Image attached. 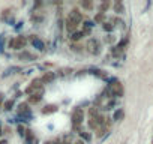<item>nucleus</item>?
Masks as SVG:
<instances>
[{
  "instance_id": "nucleus-15",
  "label": "nucleus",
  "mask_w": 153,
  "mask_h": 144,
  "mask_svg": "<svg viewBox=\"0 0 153 144\" xmlns=\"http://www.w3.org/2000/svg\"><path fill=\"white\" fill-rule=\"evenodd\" d=\"M99 114H101V111H99L98 107H90V108H89V117H96V116H99Z\"/></svg>"
},
{
  "instance_id": "nucleus-19",
  "label": "nucleus",
  "mask_w": 153,
  "mask_h": 144,
  "mask_svg": "<svg viewBox=\"0 0 153 144\" xmlns=\"http://www.w3.org/2000/svg\"><path fill=\"white\" fill-rule=\"evenodd\" d=\"M56 110H57V107H56V105H48V107H45V108H44V113H45V114H47V113H54Z\"/></svg>"
},
{
  "instance_id": "nucleus-16",
  "label": "nucleus",
  "mask_w": 153,
  "mask_h": 144,
  "mask_svg": "<svg viewBox=\"0 0 153 144\" xmlns=\"http://www.w3.org/2000/svg\"><path fill=\"white\" fill-rule=\"evenodd\" d=\"M102 29H104L105 32H113V30H114L116 27H114V26H113V24H111L110 21H105V23L102 24Z\"/></svg>"
},
{
  "instance_id": "nucleus-20",
  "label": "nucleus",
  "mask_w": 153,
  "mask_h": 144,
  "mask_svg": "<svg viewBox=\"0 0 153 144\" xmlns=\"http://www.w3.org/2000/svg\"><path fill=\"white\" fill-rule=\"evenodd\" d=\"M114 41H116L114 35H108V36H105V42H107V44H113Z\"/></svg>"
},
{
  "instance_id": "nucleus-14",
  "label": "nucleus",
  "mask_w": 153,
  "mask_h": 144,
  "mask_svg": "<svg viewBox=\"0 0 153 144\" xmlns=\"http://www.w3.org/2000/svg\"><path fill=\"white\" fill-rule=\"evenodd\" d=\"M113 6H114V11H116L117 14H123V12H125V6H123L122 2H117V3H114Z\"/></svg>"
},
{
  "instance_id": "nucleus-6",
  "label": "nucleus",
  "mask_w": 153,
  "mask_h": 144,
  "mask_svg": "<svg viewBox=\"0 0 153 144\" xmlns=\"http://www.w3.org/2000/svg\"><path fill=\"white\" fill-rule=\"evenodd\" d=\"M68 17H69V18H72V20H75L76 23H81V21H83V18H84L83 12H81L80 9H76V8L71 9V12H69V15H68Z\"/></svg>"
},
{
  "instance_id": "nucleus-11",
  "label": "nucleus",
  "mask_w": 153,
  "mask_h": 144,
  "mask_svg": "<svg viewBox=\"0 0 153 144\" xmlns=\"http://www.w3.org/2000/svg\"><path fill=\"white\" fill-rule=\"evenodd\" d=\"M54 78H56L54 72H47V74L42 77V81H44V83H51V81H54Z\"/></svg>"
},
{
  "instance_id": "nucleus-2",
  "label": "nucleus",
  "mask_w": 153,
  "mask_h": 144,
  "mask_svg": "<svg viewBox=\"0 0 153 144\" xmlns=\"http://www.w3.org/2000/svg\"><path fill=\"white\" fill-rule=\"evenodd\" d=\"M108 90L111 92V95H113L114 98H122V96L125 95V89H123L122 83L117 81V80H113V81H111V84L108 86Z\"/></svg>"
},
{
  "instance_id": "nucleus-22",
  "label": "nucleus",
  "mask_w": 153,
  "mask_h": 144,
  "mask_svg": "<svg viewBox=\"0 0 153 144\" xmlns=\"http://www.w3.org/2000/svg\"><path fill=\"white\" fill-rule=\"evenodd\" d=\"M12 105H14V102H12V101H9V102L6 104V110H11V108H12Z\"/></svg>"
},
{
  "instance_id": "nucleus-25",
  "label": "nucleus",
  "mask_w": 153,
  "mask_h": 144,
  "mask_svg": "<svg viewBox=\"0 0 153 144\" xmlns=\"http://www.w3.org/2000/svg\"><path fill=\"white\" fill-rule=\"evenodd\" d=\"M62 144H71V143H69V141H66V140H65V141H62Z\"/></svg>"
},
{
  "instance_id": "nucleus-18",
  "label": "nucleus",
  "mask_w": 153,
  "mask_h": 144,
  "mask_svg": "<svg viewBox=\"0 0 153 144\" xmlns=\"http://www.w3.org/2000/svg\"><path fill=\"white\" fill-rule=\"evenodd\" d=\"M104 18H105V14L99 12V14L95 17V23H102V24H104V23H105V21H104Z\"/></svg>"
},
{
  "instance_id": "nucleus-21",
  "label": "nucleus",
  "mask_w": 153,
  "mask_h": 144,
  "mask_svg": "<svg viewBox=\"0 0 153 144\" xmlns=\"http://www.w3.org/2000/svg\"><path fill=\"white\" fill-rule=\"evenodd\" d=\"M80 135H81V138H83V141L86 140V141H90V134H87V132H80Z\"/></svg>"
},
{
  "instance_id": "nucleus-17",
  "label": "nucleus",
  "mask_w": 153,
  "mask_h": 144,
  "mask_svg": "<svg viewBox=\"0 0 153 144\" xmlns=\"http://www.w3.org/2000/svg\"><path fill=\"white\" fill-rule=\"evenodd\" d=\"M69 47H71V50L75 51V53H83V50H84V48H83L81 45H78V44H71Z\"/></svg>"
},
{
  "instance_id": "nucleus-8",
  "label": "nucleus",
  "mask_w": 153,
  "mask_h": 144,
  "mask_svg": "<svg viewBox=\"0 0 153 144\" xmlns=\"http://www.w3.org/2000/svg\"><path fill=\"white\" fill-rule=\"evenodd\" d=\"M95 26V23L93 21H84V24H83V29H81V32L84 33V35H90L92 33V27Z\"/></svg>"
},
{
  "instance_id": "nucleus-24",
  "label": "nucleus",
  "mask_w": 153,
  "mask_h": 144,
  "mask_svg": "<svg viewBox=\"0 0 153 144\" xmlns=\"http://www.w3.org/2000/svg\"><path fill=\"white\" fill-rule=\"evenodd\" d=\"M74 144H86V141H83V140H76Z\"/></svg>"
},
{
  "instance_id": "nucleus-1",
  "label": "nucleus",
  "mask_w": 153,
  "mask_h": 144,
  "mask_svg": "<svg viewBox=\"0 0 153 144\" xmlns=\"http://www.w3.org/2000/svg\"><path fill=\"white\" fill-rule=\"evenodd\" d=\"M105 120H107V117H105L104 114H99V116H96V117H89V122H87V123H89V128L96 132L99 128L104 126Z\"/></svg>"
},
{
  "instance_id": "nucleus-5",
  "label": "nucleus",
  "mask_w": 153,
  "mask_h": 144,
  "mask_svg": "<svg viewBox=\"0 0 153 144\" xmlns=\"http://www.w3.org/2000/svg\"><path fill=\"white\" fill-rule=\"evenodd\" d=\"M78 27H80V23H76L75 20L66 17V20H65V29H66V32H68L69 35L76 33V32H78Z\"/></svg>"
},
{
  "instance_id": "nucleus-3",
  "label": "nucleus",
  "mask_w": 153,
  "mask_h": 144,
  "mask_svg": "<svg viewBox=\"0 0 153 144\" xmlns=\"http://www.w3.org/2000/svg\"><path fill=\"white\" fill-rule=\"evenodd\" d=\"M101 42H99V39H96V38H92V39H89L87 41V44H86V50L90 53V54H93V56H98L99 53H101Z\"/></svg>"
},
{
  "instance_id": "nucleus-12",
  "label": "nucleus",
  "mask_w": 153,
  "mask_h": 144,
  "mask_svg": "<svg viewBox=\"0 0 153 144\" xmlns=\"http://www.w3.org/2000/svg\"><path fill=\"white\" fill-rule=\"evenodd\" d=\"M80 6L83 9H86V11H92L93 9V3L89 2V0H83V2H80Z\"/></svg>"
},
{
  "instance_id": "nucleus-9",
  "label": "nucleus",
  "mask_w": 153,
  "mask_h": 144,
  "mask_svg": "<svg viewBox=\"0 0 153 144\" xmlns=\"http://www.w3.org/2000/svg\"><path fill=\"white\" fill-rule=\"evenodd\" d=\"M123 117H125V110H123V108H119V110L114 111V117H113V120H114V122H122Z\"/></svg>"
},
{
  "instance_id": "nucleus-7",
  "label": "nucleus",
  "mask_w": 153,
  "mask_h": 144,
  "mask_svg": "<svg viewBox=\"0 0 153 144\" xmlns=\"http://www.w3.org/2000/svg\"><path fill=\"white\" fill-rule=\"evenodd\" d=\"M84 36H86V35H84L83 32H76V33H72V35H69L71 44H76V42H80V41H81Z\"/></svg>"
},
{
  "instance_id": "nucleus-10",
  "label": "nucleus",
  "mask_w": 153,
  "mask_h": 144,
  "mask_svg": "<svg viewBox=\"0 0 153 144\" xmlns=\"http://www.w3.org/2000/svg\"><path fill=\"white\" fill-rule=\"evenodd\" d=\"M32 44H33V47H35V48H38V50H45L44 42H42L39 38H36V36H33V38H32Z\"/></svg>"
},
{
  "instance_id": "nucleus-4",
  "label": "nucleus",
  "mask_w": 153,
  "mask_h": 144,
  "mask_svg": "<svg viewBox=\"0 0 153 144\" xmlns=\"http://www.w3.org/2000/svg\"><path fill=\"white\" fill-rule=\"evenodd\" d=\"M71 119H72V125H74V128H80V125H81L83 120H84V111H83L81 108H75V110L72 111Z\"/></svg>"
},
{
  "instance_id": "nucleus-13",
  "label": "nucleus",
  "mask_w": 153,
  "mask_h": 144,
  "mask_svg": "<svg viewBox=\"0 0 153 144\" xmlns=\"http://www.w3.org/2000/svg\"><path fill=\"white\" fill-rule=\"evenodd\" d=\"M110 8H111V2H104V3H101V6H99V12L105 14Z\"/></svg>"
},
{
  "instance_id": "nucleus-23",
  "label": "nucleus",
  "mask_w": 153,
  "mask_h": 144,
  "mask_svg": "<svg viewBox=\"0 0 153 144\" xmlns=\"http://www.w3.org/2000/svg\"><path fill=\"white\" fill-rule=\"evenodd\" d=\"M45 144H62L60 141H47Z\"/></svg>"
}]
</instances>
